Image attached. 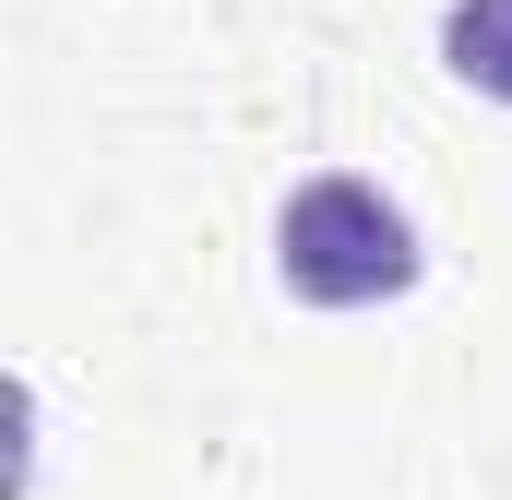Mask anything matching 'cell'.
Here are the masks:
<instances>
[{
	"label": "cell",
	"mask_w": 512,
	"mask_h": 500,
	"mask_svg": "<svg viewBox=\"0 0 512 500\" xmlns=\"http://www.w3.org/2000/svg\"><path fill=\"white\" fill-rule=\"evenodd\" d=\"M274 286L298 310H382L417 286V227L382 179H298L274 215Z\"/></svg>",
	"instance_id": "cell-1"
},
{
	"label": "cell",
	"mask_w": 512,
	"mask_h": 500,
	"mask_svg": "<svg viewBox=\"0 0 512 500\" xmlns=\"http://www.w3.org/2000/svg\"><path fill=\"white\" fill-rule=\"evenodd\" d=\"M441 60H453V84L512 108V0H453L441 12Z\"/></svg>",
	"instance_id": "cell-2"
}]
</instances>
